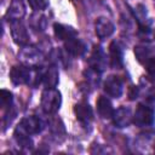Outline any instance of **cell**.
<instances>
[{
    "label": "cell",
    "instance_id": "obj_14",
    "mask_svg": "<svg viewBox=\"0 0 155 155\" xmlns=\"http://www.w3.org/2000/svg\"><path fill=\"white\" fill-rule=\"evenodd\" d=\"M24 15H25V6L22 2V0H13L6 11L5 18H7L10 22L21 21L24 17Z\"/></svg>",
    "mask_w": 155,
    "mask_h": 155
},
{
    "label": "cell",
    "instance_id": "obj_4",
    "mask_svg": "<svg viewBox=\"0 0 155 155\" xmlns=\"http://www.w3.org/2000/svg\"><path fill=\"white\" fill-rule=\"evenodd\" d=\"M33 74V67L25 64L13 65L10 70V79L13 85H29Z\"/></svg>",
    "mask_w": 155,
    "mask_h": 155
},
{
    "label": "cell",
    "instance_id": "obj_9",
    "mask_svg": "<svg viewBox=\"0 0 155 155\" xmlns=\"http://www.w3.org/2000/svg\"><path fill=\"white\" fill-rule=\"evenodd\" d=\"M11 35L13 41L19 46H25L29 42V33L25 28V25L21 21H13L10 24Z\"/></svg>",
    "mask_w": 155,
    "mask_h": 155
},
{
    "label": "cell",
    "instance_id": "obj_27",
    "mask_svg": "<svg viewBox=\"0 0 155 155\" xmlns=\"http://www.w3.org/2000/svg\"><path fill=\"white\" fill-rule=\"evenodd\" d=\"M154 150H155V148H154Z\"/></svg>",
    "mask_w": 155,
    "mask_h": 155
},
{
    "label": "cell",
    "instance_id": "obj_1",
    "mask_svg": "<svg viewBox=\"0 0 155 155\" xmlns=\"http://www.w3.org/2000/svg\"><path fill=\"white\" fill-rule=\"evenodd\" d=\"M41 109L44 113L52 115L56 114L62 105V94L56 88H45L41 93Z\"/></svg>",
    "mask_w": 155,
    "mask_h": 155
},
{
    "label": "cell",
    "instance_id": "obj_2",
    "mask_svg": "<svg viewBox=\"0 0 155 155\" xmlns=\"http://www.w3.org/2000/svg\"><path fill=\"white\" fill-rule=\"evenodd\" d=\"M45 128L44 121L35 116V115H29L23 117L19 124L16 126L13 134H25V136H33L40 133Z\"/></svg>",
    "mask_w": 155,
    "mask_h": 155
},
{
    "label": "cell",
    "instance_id": "obj_16",
    "mask_svg": "<svg viewBox=\"0 0 155 155\" xmlns=\"http://www.w3.org/2000/svg\"><path fill=\"white\" fill-rule=\"evenodd\" d=\"M96 107H97V111H98V114L102 119H111L113 117V114H114L115 110L113 108L111 101L108 97L99 96V98L97 99Z\"/></svg>",
    "mask_w": 155,
    "mask_h": 155
},
{
    "label": "cell",
    "instance_id": "obj_20",
    "mask_svg": "<svg viewBox=\"0 0 155 155\" xmlns=\"http://www.w3.org/2000/svg\"><path fill=\"white\" fill-rule=\"evenodd\" d=\"M134 56H136L137 61H138L140 64L144 65V63H145L151 56H154V53H153V50H151L149 46H147V45H138V46L134 47Z\"/></svg>",
    "mask_w": 155,
    "mask_h": 155
},
{
    "label": "cell",
    "instance_id": "obj_11",
    "mask_svg": "<svg viewBox=\"0 0 155 155\" xmlns=\"http://www.w3.org/2000/svg\"><path fill=\"white\" fill-rule=\"evenodd\" d=\"M94 31L99 39H107L115 31L114 23L107 17H98L94 22Z\"/></svg>",
    "mask_w": 155,
    "mask_h": 155
},
{
    "label": "cell",
    "instance_id": "obj_15",
    "mask_svg": "<svg viewBox=\"0 0 155 155\" xmlns=\"http://www.w3.org/2000/svg\"><path fill=\"white\" fill-rule=\"evenodd\" d=\"M53 33H54V36L61 41H67L71 38L78 36V30L75 28L68 24H62V23L53 24Z\"/></svg>",
    "mask_w": 155,
    "mask_h": 155
},
{
    "label": "cell",
    "instance_id": "obj_17",
    "mask_svg": "<svg viewBox=\"0 0 155 155\" xmlns=\"http://www.w3.org/2000/svg\"><path fill=\"white\" fill-rule=\"evenodd\" d=\"M59 82V73L57 65H51L44 71L42 84L46 88H56Z\"/></svg>",
    "mask_w": 155,
    "mask_h": 155
},
{
    "label": "cell",
    "instance_id": "obj_21",
    "mask_svg": "<svg viewBox=\"0 0 155 155\" xmlns=\"http://www.w3.org/2000/svg\"><path fill=\"white\" fill-rule=\"evenodd\" d=\"M138 38L144 42H151L155 41V28L149 25H138Z\"/></svg>",
    "mask_w": 155,
    "mask_h": 155
},
{
    "label": "cell",
    "instance_id": "obj_7",
    "mask_svg": "<svg viewBox=\"0 0 155 155\" xmlns=\"http://www.w3.org/2000/svg\"><path fill=\"white\" fill-rule=\"evenodd\" d=\"M104 92L111 98H120L124 92V82L116 75H109L103 84Z\"/></svg>",
    "mask_w": 155,
    "mask_h": 155
},
{
    "label": "cell",
    "instance_id": "obj_5",
    "mask_svg": "<svg viewBox=\"0 0 155 155\" xmlns=\"http://www.w3.org/2000/svg\"><path fill=\"white\" fill-rule=\"evenodd\" d=\"M18 59L29 67H36L42 61V53L35 46H22V50L18 52Z\"/></svg>",
    "mask_w": 155,
    "mask_h": 155
},
{
    "label": "cell",
    "instance_id": "obj_24",
    "mask_svg": "<svg viewBox=\"0 0 155 155\" xmlns=\"http://www.w3.org/2000/svg\"><path fill=\"white\" fill-rule=\"evenodd\" d=\"M144 67H145L147 73L149 74V76L155 78V54L151 56V57L144 63Z\"/></svg>",
    "mask_w": 155,
    "mask_h": 155
},
{
    "label": "cell",
    "instance_id": "obj_28",
    "mask_svg": "<svg viewBox=\"0 0 155 155\" xmlns=\"http://www.w3.org/2000/svg\"><path fill=\"white\" fill-rule=\"evenodd\" d=\"M154 2H155V0H154Z\"/></svg>",
    "mask_w": 155,
    "mask_h": 155
},
{
    "label": "cell",
    "instance_id": "obj_12",
    "mask_svg": "<svg viewBox=\"0 0 155 155\" xmlns=\"http://www.w3.org/2000/svg\"><path fill=\"white\" fill-rule=\"evenodd\" d=\"M109 65L113 69H121L124 67V51L116 41H111L109 45Z\"/></svg>",
    "mask_w": 155,
    "mask_h": 155
},
{
    "label": "cell",
    "instance_id": "obj_22",
    "mask_svg": "<svg viewBox=\"0 0 155 155\" xmlns=\"http://www.w3.org/2000/svg\"><path fill=\"white\" fill-rule=\"evenodd\" d=\"M0 105L2 110H6L11 107H13V94L12 92L7 90H1L0 91Z\"/></svg>",
    "mask_w": 155,
    "mask_h": 155
},
{
    "label": "cell",
    "instance_id": "obj_18",
    "mask_svg": "<svg viewBox=\"0 0 155 155\" xmlns=\"http://www.w3.org/2000/svg\"><path fill=\"white\" fill-rule=\"evenodd\" d=\"M50 131H51L52 136L56 139H59L61 140V139H63L65 137V127H64L63 121L59 117L52 119L50 121Z\"/></svg>",
    "mask_w": 155,
    "mask_h": 155
},
{
    "label": "cell",
    "instance_id": "obj_13",
    "mask_svg": "<svg viewBox=\"0 0 155 155\" xmlns=\"http://www.w3.org/2000/svg\"><path fill=\"white\" fill-rule=\"evenodd\" d=\"M64 48L71 57H82L87 51L86 44L78 36L64 41Z\"/></svg>",
    "mask_w": 155,
    "mask_h": 155
},
{
    "label": "cell",
    "instance_id": "obj_10",
    "mask_svg": "<svg viewBox=\"0 0 155 155\" xmlns=\"http://www.w3.org/2000/svg\"><path fill=\"white\" fill-rule=\"evenodd\" d=\"M113 124L119 128H125L133 122V114L132 110L127 107H120L117 108L113 114Z\"/></svg>",
    "mask_w": 155,
    "mask_h": 155
},
{
    "label": "cell",
    "instance_id": "obj_3",
    "mask_svg": "<svg viewBox=\"0 0 155 155\" xmlns=\"http://www.w3.org/2000/svg\"><path fill=\"white\" fill-rule=\"evenodd\" d=\"M155 121V110L147 104H138L133 114V124L138 127L151 126Z\"/></svg>",
    "mask_w": 155,
    "mask_h": 155
},
{
    "label": "cell",
    "instance_id": "obj_25",
    "mask_svg": "<svg viewBox=\"0 0 155 155\" xmlns=\"http://www.w3.org/2000/svg\"><path fill=\"white\" fill-rule=\"evenodd\" d=\"M145 99L149 104H155V85H151L147 91H145Z\"/></svg>",
    "mask_w": 155,
    "mask_h": 155
},
{
    "label": "cell",
    "instance_id": "obj_26",
    "mask_svg": "<svg viewBox=\"0 0 155 155\" xmlns=\"http://www.w3.org/2000/svg\"><path fill=\"white\" fill-rule=\"evenodd\" d=\"M139 94H140V90H139V87H137V86H132V87L130 88V91H128V98H130L131 101L137 99V98L139 97Z\"/></svg>",
    "mask_w": 155,
    "mask_h": 155
},
{
    "label": "cell",
    "instance_id": "obj_19",
    "mask_svg": "<svg viewBox=\"0 0 155 155\" xmlns=\"http://www.w3.org/2000/svg\"><path fill=\"white\" fill-rule=\"evenodd\" d=\"M29 24L30 27L36 30V31H44L46 29V24H47V21H46V17L41 13H39L38 11H35L31 16H30V19H29Z\"/></svg>",
    "mask_w": 155,
    "mask_h": 155
},
{
    "label": "cell",
    "instance_id": "obj_8",
    "mask_svg": "<svg viewBox=\"0 0 155 155\" xmlns=\"http://www.w3.org/2000/svg\"><path fill=\"white\" fill-rule=\"evenodd\" d=\"M74 113L78 121L82 126H90L93 120V110L92 107L87 102H79L74 105Z\"/></svg>",
    "mask_w": 155,
    "mask_h": 155
},
{
    "label": "cell",
    "instance_id": "obj_6",
    "mask_svg": "<svg viewBox=\"0 0 155 155\" xmlns=\"http://www.w3.org/2000/svg\"><path fill=\"white\" fill-rule=\"evenodd\" d=\"M107 65H108V59L104 50L102 48V46L96 45L88 57V67L102 74L105 70Z\"/></svg>",
    "mask_w": 155,
    "mask_h": 155
},
{
    "label": "cell",
    "instance_id": "obj_23",
    "mask_svg": "<svg viewBox=\"0 0 155 155\" xmlns=\"http://www.w3.org/2000/svg\"><path fill=\"white\" fill-rule=\"evenodd\" d=\"M30 7L34 11H44L48 7V0H28Z\"/></svg>",
    "mask_w": 155,
    "mask_h": 155
}]
</instances>
